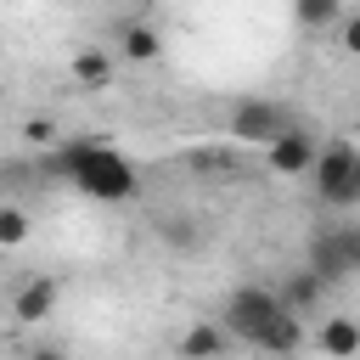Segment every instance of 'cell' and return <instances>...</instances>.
<instances>
[{
	"mask_svg": "<svg viewBox=\"0 0 360 360\" xmlns=\"http://www.w3.org/2000/svg\"><path fill=\"white\" fill-rule=\"evenodd\" d=\"M51 174H62V180H73L84 197H96V202H129L135 191H141V174H135V163L112 146V141H62L56 146V158H51Z\"/></svg>",
	"mask_w": 360,
	"mask_h": 360,
	"instance_id": "cell-1",
	"label": "cell"
},
{
	"mask_svg": "<svg viewBox=\"0 0 360 360\" xmlns=\"http://www.w3.org/2000/svg\"><path fill=\"white\" fill-rule=\"evenodd\" d=\"M219 315H225V332H231V338H242V343H253V349H259V343H264V332L287 315V304H281V292H276V287L248 281V287H236V292L225 298V309H219Z\"/></svg>",
	"mask_w": 360,
	"mask_h": 360,
	"instance_id": "cell-2",
	"label": "cell"
},
{
	"mask_svg": "<svg viewBox=\"0 0 360 360\" xmlns=\"http://www.w3.org/2000/svg\"><path fill=\"white\" fill-rule=\"evenodd\" d=\"M287 129H298V118H292V107H281V101H236L231 107V124H225V135L236 141V146H276Z\"/></svg>",
	"mask_w": 360,
	"mask_h": 360,
	"instance_id": "cell-3",
	"label": "cell"
},
{
	"mask_svg": "<svg viewBox=\"0 0 360 360\" xmlns=\"http://www.w3.org/2000/svg\"><path fill=\"white\" fill-rule=\"evenodd\" d=\"M309 270L326 287L360 276V225H326V231H315L309 236Z\"/></svg>",
	"mask_w": 360,
	"mask_h": 360,
	"instance_id": "cell-4",
	"label": "cell"
},
{
	"mask_svg": "<svg viewBox=\"0 0 360 360\" xmlns=\"http://www.w3.org/2000/svg\"><path fill=\"white\" fill-rule=\"evenodd\" d=\"M349 180H354V146H349V141H326V146L315 152V169H309V186H315V197L332 208V197H338Z\"/></svg>",
	"mask_w": 360,
	"mask_h": 360,
	"instance_id": "cell-5",
	"label": "cell"
},
{
	"mask_svg": "<svg viewBox=\"0 0 360 360\" xmlns=\"http://www.w3.org/2000/svg\"><path fill=\"white\" fill-rule=\"evenodd\" d=\"M315 152H321L315 129H304V124H298V129H287V135L264 152V163H270L276 174H309V169H315Z\"/></svg>",
	"mask_w": 360,
	"mask_h": 360,
	"instance_id": "cell-6",
	"label": "cell"
},
{
	"mask_svg": "<svg viewBox=\"0 0 360 360\" xmlns=\"http://www.w3.org/2000/svg\"><path fill=\"white\" fill-rule=\"evenodd\" d=\"M56 298H62L56 276H28V281L17 287V298H11V315H17L22 326H39V321L56 309Z\"/></svg>",
	"mask_w": 360,
	"mask_h": 360,
	"instance_id": "cell-7",
	"label": "cell"
},
{
	"mask_svg": "<svg viewBox=\"0 0 360 360\" xmlns=\"http://www.w3.org/2000/svg\"><path fill=\"white\" fill-rule=\"evenodd\" d=\"M315 349L326 360H354L360 354V321L354 315H326L321 332H315Z\"/></svg>",
	"mask_w": 360,
	"mask_h": 360,
	"instance_id": "cell-8",
	"label": "cell"
},
{
	"mask_svg": "<svg viewBox=\"0 0 360 360\" xmlns=\"http://www.w3.org/2000/svg\"><path fill=\"white\" fill-rule=\"evenodd\" d=\"M276 292H281V304H287L292 315H304V309H315V304L326 298V281H321L315 270H292V276H287Z\"/></svg>",
	"mask_w": 360,
	"mask_h": 360,
	"instance_id": "cell-9",
	"label": "cell"
},
{
	"mask_svg": "<svg viewBox=\"0 0 360 360\" xmlns=\"http://www.w3.org/2000/svg\"><path fill=\"white\" fill-rule=\"evenodd\" d=\"M225 326H214V321H197L186 338H180V360H219L225 354Z\"/></svg>",
	"mask_w": 360,
	"mask_h": 360,
	"instance_id": "cell-10",
	"label": "cell"
},
{
	"mask_svg": "<svg viewBox=\"0 0 360 360\" xmlns=\"http://www.w3.org/2000/svg\"><path fill=\"white\" fill-rule=\"evenodd\" d=\"M118 51H124L129 62H158V56H163V34L146 28V22H129V28L118 34Z\"/></svg>",
	"mask_w": 360,
	"mask_h": 360,
	"instance_id": "cell-11",
	"label": "cell"
},
{
	"mask_svg": "<svg viewBox=\"0 0 360 360\" xmlns=\"http://www.w3.org/2000/svg\"><path fill=\"white\" fill-rule=\"evenodd\" d=\"M73 79H79L84 90H107V84H112V56H107L101 45L79 51V56H73Z\"/></svg>",
	"mask_w": 360,
	"mask_h": 360,
	"instance_id": "cell-12",
	"label": "cell"
},
{
	"mask_svg": "<svg viewBox=\"0 0 360 360\" xmlns=\"http://www.w3.org/2000/svg\"><path fill=\"white\" fill-rule=\"evenodd\" d=\"M298 343H304V321L287 309V315L264 332V343H259V349H264V354H298Z\"/></svg>",
	"mask_w": 360,
	"mask_h": 360,
	"instance_id": "cell-13",
	"label": "cell"
},
{
	"mask_svg": "<svg viewBox=\"0 0 360 360\" xmlns=\"http://www.w3.org/2000/svg\"><path fill=\"white\" fill-rule=\"evenodd\" d=\"M22 242H28V214L0 202V248H22Z\"/></svg>",
	"mask_w": 360,
	"mask_h": 360,
	"instance_id": "cell-14",
	"label": "cell"
},
{
	"mask_svg": "<svg viewBox=\"0 0 360 360\" xmlns=\"http://www.w3.org/2000/svg\"><path fill=\"white\" fill-rule=\"evenodd\" d=\"M292 11H298V22H304V28H321V22H332V17L343 11V0H298Z\"/></svg>",
	"mask_w": 360,
	"mask_h": 360,
	"instance_id": "cell-15",
	"label": "cell"
},
{
	"mask_svg": "<svg viewBox=\"0 0 360 360\" xmlns=\"http://www.w3.org/2000/svg\"><path fill=\"white\" fill-rule=\"evenodd\" d=\"M22 141H34V146H56V124H51V118H28V124H22Z\"/></svg>",
	"mask_w": 360,
	"mask_h": 360,
	"instance_id": "cell-16",
	"label": "cell"
},
{
	"mask_svg": "<svg viewBox=\"0 0 360 360\" xmlns=\"http://www.w3.org/2000/svg\"><path fill=\"white\" fill-rule=\"evenodd\" d=\"M343 51L360 56V17H343Z\"/></svg>",
	"mask_w": 360,
	"mask_h": 360,
	"instance_id": "cell-17",
	"label": "cell"
},
{
	"mask_svg": "<svg viewBox=\"0 0 360 360\" xmlns=\"http://www.w3.org/2000/svg\"><path fill=\"white\" fill-rule=\"evenodd\" d=\"M28 360H68V354H62V349H45V343H39V349H34Z\"/></svg>",
	"mask_w": 360,
	"mask_h": 360,
	"instance_id": "cell-18",
	"label": "cell"
},
{
	"mask_svg": "<svg viewBox=\"0 0 360 360\" xmlns=\"http://www.w3.org/2000/svg\"><path fill=\"white\" fill-rule=\"evenodd\" d=\"M354 174H360V146H354Z\"/></svg>",
	"mask_w": 360,
	"mask_h": 360,
	"instance_id": "cell-19",
	"label": "cell"
},
{
	"mask_svg": "<svg viewBox=\"0 0 360 360\" xmlns=\"http://www.w3.org/2000/svg\"><path fill=\"white\" fill-rule=\"evenodd\" d=\"M0 96H6V84H0Z\"/></svg>",
	"mask_w": 360,
	"mask_h": 360,
	"instance_id": "cell-20",
	"label": "cell"
}]
</instances>
